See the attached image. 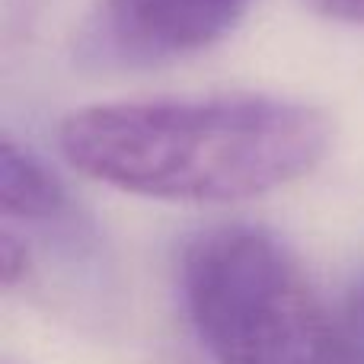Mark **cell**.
<instances>
[{"instance_id":"1","label":"cell","mask_w":364,"mask_h":364,"mask_svg":"<svg viewBox=\"0 0 364 364\" xmlns=\"http://www.w3.org/2000/svg\"><path fill=\"white\" fill-rule=\"evenodd\" d=\"M333 144L323 109L265 93L74 109L58 147L77 173L157 201L259 198L314 173Z\"/></svg>"},{"instance_id":"2","label":"cell","mask_w":364,"mask_h":364,"mask_svg":"<svg viewBox=\"0 0 364 364\" xmlns=\"http://www.w3.org/2000/svg\"><path fill=\"white\" fill-rule=\"evenodd\" d=\"M182 297L218 364H364L297 256L262 227L198 233L182 252Z\"/></svg>"},{"instance_id":"3","label":"cell","mask_w":364,"mask_h":364,"mask_svg":"<svg viewBox=\"0 0 364 364\" xmlns=\"http://www.w3.org/2000/svg\"><path fill=\"white\" fill-rule=\"evenodd\" d=\"M250 0H100L77 36V58L96 70H144L224 42Z\"/></svg>"},{"instance_id":"4","label":"cell","mask_w":364,"mask_h":364,"mask_svg":"<svg viewBox=\"0 0 364 364\" xmlns=\"http://www.w3.org/2000/svg\"><path fill=\"white\" fill-rule=\"evenodd\" d=\"M0 208L6 224H48L68 211L61 179L13 138H4L0 144Z\"/></svg>"},{"instance_id":"5","label":"cell","mask_w":364,"mask_h":364,"mask_svg":"<svg viewBox=\"0 0 364 364\" xmlns=\"http://www.w3.org/2000/svg\"><path fill=\"white\" fill-rule=\"evenodd\" d=\"M26 275H29V246L10 224H4V233H0V282L10 291Z\"/></svg>"},{"instance_id":"6","label":"cell","mask_w":364,"mask_h":364,"mask_svg":"<svg viewBox=\"0 0 364 364\" xmlns=\"http://www.w3.org/2000/svg\"><path fill=\"white\" fill-rule=\"evenodd\" d=\"M307 4L326 19L364 26V0H307Z\"/></svg>"}]
</instances>
